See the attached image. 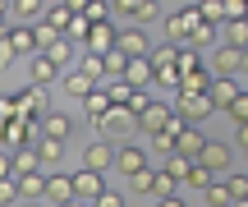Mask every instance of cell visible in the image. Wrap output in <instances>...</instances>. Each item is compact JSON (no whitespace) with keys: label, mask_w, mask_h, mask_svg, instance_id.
<instances>
[{"label":"cell","mask_w":248,"mask_h":207,"mask_svg":"<svg viewBox=\"0 0 248 207\" xmlns=\"http://www.w3.org/2000/svg\"><path fill=\"white\" fill-rule=\"evenodd\" d=\"M202 147H207V134H202L198 125H188L184 134L175 138V152H179V157H188L193 166H198V157H202Z\"/></svg>","instance_id":"5bb4252c"},{"label":"cell","mask_w":248,"mask_h":207,"mask_svg":"<svg viewBox=\"0 0 248 207\" xmlns=\"http://www.w3.org/2000/svg\"><path fill=\"white\" fill-rule=\"evenodd\" d=\"M28 83H37V88H46V83H64L60 79V64H55L51 55H32V60H28Z\"/></svg>","instance_id":"7c38bea8"},{"label":"cell","mask_w":248,"mask_h":207,"mask_svg":"<svg viewBox=\"0 0 248 207\" xmlns=\"http://www.w3.org/2000/svg\"><path fill=\"white\" fill-rule=\"evenodd\" d=\"M207 207H234V198H230V184H225V180H216L212 189H207Z\"/></svg>","instance_id":"f546056e"},{"label":"cell","mask_w":248,"mask_h":207,"mask_svg":"<svg viewBox=\"0 0 248 207\" xmlns=\"http://www.w3.org/2000/svg\"><path fill=\"white\" fill-rule=\"evenodd\" d=\"M216 111L212 92H202V97H175V115L184 120V125H198V120H207Z\"/></svg>","instance_id":"30bf717a"},{"label":"cell","mask_w":248,"mask_h":207,"mask_svg":"<svg viewBox=\"0 0 248 207\" xmlns=\"http://www.w3.org/2000/svg\"><path fill=\"white\" fill-rule=\"evenodd\" d=\"M133 129H138V115L129 106H110V115L97 125V138H129Z\"/></svg>","instance_id":"5b68a950"},{"label":"cell","mask_w":248,"mask_h":207,"mask_svg":"<svg viewBox=\"0 0 248 207\" xmlns=\"http://www.w3.org/2000/svg\"><path fill=\"white\" fill-rule=\"evenodd\" d=\"M225 46H239V51H248V18H239V23H225Z\"/></svg>","instance_id":"83f0119b"},{"label":"cell","mask_w":248,"mask_h":207,"mask_svg":"<svg viewBox=\"0 0 248 207\" xmlns=\"http://www.w3.org/2000/svg\"><path fill=\"white\" fill-rule=\"evenodd\" d=\"M234 207H248V203H234Z\"/></svg>","instance_id":"7dc6e473"},{"label":"cell","mask_w":248,"mask_h":207,"mask_svg":"<svg viewBox=\"0 0 248 207\" xmlns=\"http://www.w3.org/2000/svg\"><path fill=\"white\" fill-rule=\"evenodd\" d=\"M202 23V9L198 5H184V9H175V14H166V42L170 46H188V37H193V28Z\"/></svg>","instance_id":"6da1fadb"},{"label":"cell","mask_w":248,"mask_h":207,"mask_svg":"<svg viewBox=\"0 0 248 207\" xmlns=\"http://www.w3.org/2000/svg\"><path fill=\"white\" fill-rule=\"evenodd\" d=\"M244 161H248V152H244Z\"/></svg>","instance_id":"c3c4849f"},{"label":"cell","mask_w":248,"mask_h":207,"mask_svg":"<svg viewBox=\"0 0 248 207\" xmlns=\"http://www.w3.org/2000/svg\"><path fill=\"white\" fill-rule=\"evenodd\" d=\"M179 79H188V74H202L207 69V55H198V51H184V46H179Z\"/></svg>","instance_id":"d4e9b609"},{"label":"cell","mask_w":248,"mask_h":207,"mask_svg":"<svg viewBox=\"0 0 248 207\" xmlns=\"http://www.w3.org/2000/svg\"><path fill=\"white\" fill-rule=\"evenodd\" d=\"M212 69H216V79H239V74H244V51L221 42L212 51Z\"/></svg>","instance_id":"9c48e42d"},{"label":"cell","mask_w":248,"mask_h":207,"mask_svg":"<svg viewBox=\"0 0 248 207\" xmlns=\"http://www.w3.org/2000/svg\"><path fill=\"white\" fill-rule=\"evenodd\" d=\"M42 143V125L37 120H14L5 125V152H23V147H37Z\"/></svg>","instance_id":"277c9868"},{"label":"cell","mask_w":248,"mask_h":207,"mask_svg":"<svg viewBox=\"0 0 248 207\" xmlns=\"http://www.w3.org/2000/svg\"><path fill=\"white\" fill-rule=\"evenodd\" d=\"M239 147L248 152V125H239Z\"/></svg>","instance_id":"7bdbcfd3"},{"label":"cell","mask_w":248,"mask_h":207,"mask_svg":"<svg viewBox=\"0 0 248 207\" xmlns=\"http://www.w3.org/2000/svg\"><path fill=\"white\" fill-rule=\"evenodd\" d=\"M78 69L88 74V79H97V83H106V55H92V51H83V60H78Z\"/></svg>","instance_id":"484cf974"},{"label":"cell","mask_w":248,"mask_h":207,"mask_svg":"<svg viewBox=\"0 0 248 207\" xmlns=\"http://www.w3.org/2000/svg\"><path fill=\"white\" fill-rule=\"evenodd\" d=\"M46 198H51L55 207L74 203L78 193H74V175H46Z\"/></svg>","instance_id":"2e32d148"},{"label":"cell","mask_w":248,"mask_h":207,"mask_svg":"<svg viewBox=\"0 0 248 207\" xmlns=\"http://www.w3.org/2000/svg\"><path fill=\"white\" fill-rule=\"evenodd\" d=\"M156 9H161V5H152V0H115V14L133 18V28H138V23H152Z\"/></svg>","instance_id":"9a60e30c"},{"label":"cell","mask_w":248,"mask_h":207,"mask_svg":"<svg viewBox=\"0 0 248 207\" xmlns=\"http://www.w3.org/2000/svg\"><path fill=\"white\" fill-rule=\"evenodd\" d=\"M18 55H28V60L37 55V37H32V28H9V32H5V46H0V64H14Z\"/></svg>","instance_id":"7a4b0ae2"},{"label":"cell","mask_w":248,"mask_h":207,"mask_svg":"<svg viewBox=\"0 0 248 207\" xmlns=\"http://www.w3.org/2000/svg\"><path fill=\"white\" fill-rule=\"evenodd\" d=\"M156 83H161V88H175V92H179V83H184V79H179V69H161Z\"/></svg>","instance_id":"ab89813d"},{"label":"cell","mask_w":248,"mask_h":207,"mask_svg":"<svg viewBox=\"0 0 248 207\" xmlns=\"http://www.w3.org/2000/svg\"><path fill=\"white\" fill-rule=\"evenodd\" d=\"M156 207H188L184 198H166V203H156Z\"/></svg>","instance_id":"ee69618b"},{"label":"cell","mask_w":248,"mask_h":207,"mask_svg":"<svg viewBox=\"0 0 248 207\" xmlns=\"http://www.w3.org/2000/svg\"><path fill=\"white\" fill-rule=\"evenodd\" d=\"M230 161H234V147L221 143V138H207V147H202V157H198V166H207L212 175H225V171H230Z\"/></svg>","instance_id":"ba28073f"},{"label":"cell","mask_w":248,"mask_h":207,"mask_svg":"<svg viewBox=\"0 0 248 207\" xmlns=\"http://www.w3.org/2000/svg\"><path fill=\"white\" fill-rule=\"evenodd\" d=\"M225 184H230V198L234 203H248V175H230Z\"/></svg>","instance_id":"d590c367"},{"label":"cell","mask_w":248,"mask_h":207,"mask_svg":"<svg viewBox=\"0 0 248 207\" xmlns=\"http://www.w3.org/2000/svg\"><path fill=\"white\" fill-rule=\"evenodd\" d=\"M83 111H88V120H92V125H101V120L110 115V92H106V83H101V88L92 92L88 101H83Z\"/></svg>","instance_id":"44dd1931"},{"label":"cell","mask_w":248,"mask_h":207,"mask_svg":"<svg viewBox=\"0 0 248 207\" xmlns=\"http://www.w3.org/2000/svg\"><path fill=\"white\" fill-rule=\"evenodd\" d=\"M92 207H124V198H120V193H110V189H106V193H101V198L92 203Z\"/></svg>","instance_id":"b9f144b4"},{"label":"cell","mask_w":248,"mask_h":207,"mask_svg":"<svg viewBox=\"0 0 248 207\" xmlns=\"http://www.w3.org/2000/svg\"><path fill=\"white\" fill-rule=\"evenodd\" d=\"M69 129H74V120L64 115V111H51V115L42 120V138H55V143H64V138H69Z\"/></svg>","instance_id":"ffe728a7"},{"label":"cell","mask_w":248,"mask_h":207,"mask_svg":"<svg viewBox=\"0 0 248 207\" xmlns=\"http://www.w3.org/2000/svg\"><path fill=\"white\" fill-rule=\"evenodd\" d=\"M60 147H64V143H55V138H42V143H37V152H42V166H55V161H60Z\"/></svg>","instance_id":"836d02e7"},{"label":"cell","mask_w":248,"mask_h":207,"mask_svg":"<svg viewBox=\"0 0 248 207\" xmlns=\"http://www.w3.org/2000/svg\"><path fill=\"white\" fill-rule=\"evenodd\" d=\"M32 37H37V55H51L55 46L64 42V32H60V28H51L46 18H42V23H32Z\"/></svg>","instance_id":"d6986e66"},{"label":"cell","mask_w":248,"mask_h":207,"mask_svg":"<svg viewBox=\"0 0 248 207\" xmlns=\"http://www.w3.org/2000/svg\"><path fill=\"white\" fill-rule=\"evenodd\" d=\"M198 9H202V18H207V23H221V18H225V0H202Z\"/></svg>","instance_id":"e575fe53"},{"label":"cell","mask_w":248,"mask_h":207,"mask_svg":"<svg viewBox=\"0 0 248 207\" xmlns=\"http://www.w3.org/2000/svg\"><path fill=\"white\" fill-rule=\"evenodd\" d=\"M147 166H152V152H147V147H138V143H124L120 152H115V171L124 175V180H133V175L147 171Z\"/></svg>","instance_id":"52a82bcc"},{"label":"cell","mask_w":248,"mask_h":207,"mask_svg":"<svg viewBox=\"0 0 248 207\" xmlns=\"http://www.w3.org/2000/svg\"><path fill=\"white\" fill-rule=\"evenodd\" d=\"M74 9H69V0H60V5H46V23L51 28H60V32H69V23H74Z\"/></svg>","instance_id":"603a6c76"},{"label":"cell","mask_w":248,"mask_h":207,"mask_svg":"<svg viewBox=\"0 0 248 207\" xmlns=\"http://www.w3.org/2000/svg\"><path fill=\"white\" fill-rule=\"evenodd\" d=\"M244 74H248V51H244Z\"/></svg>","instance_id":"bcb514c9"},{"label":"cell","mask_w":248,"mask_h":207,"mask_svg":"<svg viewBox=\"0 0 248 207\" xmlns=\"http://www.w3.org/2000/svg\"><path fill=\"white\" fill-rule=\"evenodd\" d=\"M60 88L69 92V97H78V101H88L92 92L101 88V83H97V79H88V74H83V69H69V74H64V83H60Z\"/></svg>","instance_id":"e0dca14e"},{"label":"cell","mask_w":248,"mask_h":207,"mask_svg":"<svg viewBox=\"0 0 248 207\" xmlns=\"http://www.w3.org/2000/svg\"><path fill=\"white\" fill-rule=\"evenodd\" d=\"M18 207H42V203H28V198H23V203H18Z\"/></svg>","instance_id":"f6af8a7d"},{"label":"cell","mask_w":248,"mask_h":207,"mask_svg":"<svg viewBox=\"0 0 248 207\" xmlns=\"http://www.w3.org/2000/svg\"><path fill=\"white\" fill-rule=\"evenodd\" d=\"M115 51H124L129 60H147V55H152V42L142 37V28H124L120 42H115Z\"/></svg>","instance_id":"4fadbf2b"},{"label":"cell","mask_w":248,"mask_h":207,"mask_svg":"<svg viewBox=\"0 0 248 207\" xmlns=\"http://www.w3.org/2000/svg\"><path fill=\"white\" fill-rule=\"evenodd\" d=\"M51 60L60 64V69H64V64L74 60V42H69V37H64V42H60V46H55V51H51Z\"/></svg>","instance_id":"74e56055"},{"label":"cell","mask_w":248,"mask_h":207,"mask_svg":"<svg viewBox=\"0 0 248 207\" xmlns=\"http://www.w3.org/2000/svg\"><path fill=\"white\" fill-rule=\"evenodd\" d=\"M156 175H161V171H152V166H147V171H138V175L129 180V189H133V193H156Z\"/></svg>","instance_id":"f1b7e54d"},{"label":"cell","mask_w":248,"mask_h":207,"mask_svg":"<svg viewBox=\"0 0 248 207\" xmlns=\"http://www.w3.org/2000/svg\"><path fill=\"white\" fill-rule=\"evenodd\" d=\"M115 152H120V147H110V138H92V143L83 147V171L106 175L110 166H115Z\"/></svg>","instance_id":"8992f818"},{"label":"cell","mask_w":248,"mask_h":207,"mask_svg":"<svg viewBox=\"0 0 248 207\" xmlns=\"http://www.w3.org/2000/svg\"><path fill=\"white\" fill-rule=\"evenodd\" d=\"M74 193L92 207L101 193H106V175H97V171H74Z\"/></svg>","instance_id":"8fae6325"},{"label":"cell","mask_w":248,"mask_h":207,"mask_svg":"<svg viewBox=\"0 0 248 207\" xmlns=\"http://www.w3.org/2000/svg\"><path fill=\"white\" fill-rule=\"evenodd\" d=\"M106 92H110V106H129V101H133V88H129V83H106Z\"/></svg>","instance_id":"1f68e13d"},{"label":"cell","mask_w":248,"mask_h":207,"mask_svg":"<svg viewBox=\"0 0 248 207\" xmlns=\"http://www.w3.org/2000/svg\"><path fill=\"white\" fill-rule=\"evenodd\" d=\"M92 28H97V23L78 14V18H74V23H69V32H64V37H69L74 46H88V42H92Z\"/></svg>","instance_id":"4316f807"},{"label":"cell","mask_w":248,"mask_h":207,"mask_svg":"<svg viewBox=\"0 0 248 207\" xmlns=\"http://www.w3.org/2000/svg\"><path fill=\"white\" fill-rule=\"evenodd\" d=\"M212 184H216V175L207 171V166H193V175H188V184H184V189H198V193H207Z\"/></svg>","instance_id":"4dcf8cb0"},{"label":"cell","mask_w":248,"mask_h":207,"mask_svg":"<svg viewBox=\"0 0 248 207\" xmlns=\"http://www.w3.org/2000/svg\"><path fill=\"white\" fill-rule=\"evenodd\" d=\"M14 97H18V120H37V125H42V120L51 115V97H46V88H37V83H28Z\"/></svg>","instance_id":"3957f363"},{"label":"cell","mask_w":248,"mask_h":207,"mask_svg":"<svg viewBox=\"0 0 248 207\" xmlns=\"http://www.w3.org/2000/svg\"><path fill=\"white\" fill-rule=\"evenodd\" d=\"M161 171H166V175H170L175 184H188V175H193V161L175 152V157H166V166H161Z\"/></svg>","instance_id":"cb8c5ba5"},{"label":"cell","mask_w":248,"mask_h":207,"mask_svg":"<svg viewBox=\"0 0 248 207\" xmlns=\"http://www.w3.org/2000/svg\"><path fill=\"white\" fill-rule=\"evenodd\" d=\"M175 189H179V184H175V180H170V175H166V171H161V175H156V193H152V198H156V203H166V198H179V193H175Z\"/></svg>","instance_id":"d6a6232c"},{"label":"cell","mask_w":248,"mask_h":207,"mask_svg":"<svg viewBox=\"0 0 248 207\" xmlns=\"http://www.w3.org/2000/svg\"><path fill=\"white\" fill-rule=\"evenodd\" d=\"M147 106H152V97H147V92H133V101H129V111H133V115L142 120V111H147Z\"/></svg>","instance_id":"60d3db41"},{"label":"cell","mask_w":248,"mask_h":207,"mask_svg":"<svg viewBox=\"0 0 248 207\" xmlns=\"http://www.w3.org/2000/svg\"><path fill=\"white\" fill-rule=\"evenodd\" d=\"M147 60H152V69H156V74H161V69H175V64H179V46H170V42H166V46H152Z\"/></svg>","instance_id":"7402d4cb"},{"label":"cell","mask_w":248,"mask_h":207,"mask_svg":"<svg viewBox=\"0 0 248 207\" xmlns=\"http://www.w3.org/2000/svg\"><path fill=\"white\" fill-rule=\"evenodd\" d=\"M239 79H216L212 83V101H216V111H230L234 106V101H239Z\"/></svg>","instance_id":"ac0fdd59"},{"label":"cell","mask_w":248,"mask_h":207,"mask_svg":"<svg viewBox=\"0 0 248 207\" xmlns=\"http://www.w3.org/2000/svg\"><path fill=\"white\" fill-rule=\"evenodd\" d=\"M230 120H234V125H248V88L239 92V101L230 106Z\"/></svg>","instance_id":"8d00e7d4"},{"label":"cell","mask_w":248,"mask_h":207,"mask_svg":"<svg viewBox=\"0 0 248 207\" xmlns=\"http://www.w3.org/2000/svg\"><path fill=\"white\" fill-rule=\"evenodd\" d=\"M0 115H5V125H14V120H18V97H14V92L0 101Z\"/></svg>","instance_id":"f35d334b"}]
</instances>
